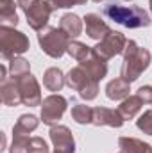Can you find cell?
<instances>
[{"instance_id": "cell-34", "label": "cell", "mask_w": 152, "mask_h": 153, "mask_svg": "<svg viewBox=\"0 0 152 153\" xmlns=\"http://www.w3.org/2000/svg\"><path fill=\"white\" fill-rule=\"evenodd\" d=\"M93 2H102V0H93Z\"/></svg>"}, {"instance_id": "cell-14", "label": "cell", "mask_w": 152, "mask_h": 153, "mask_svg": "<svg viewBox=\"0 0 152 153\" xmlns=\"http://www.w3.org/2000/svg\"><path fill=\"white\" fill-rule=\"evenodd\" d=\"M79 66H82L84 71L91 76L93 80H97V82H100L104 76L108 75V61L100 59V57L95 55L93 52H91V55H90L86 61H82Z\"/></svg>"}, {"instance_id": "cell-21", "label": "cell", "mask_w": 152, "mask_h": 153, "mask_svg": "<svg viewBox=\"0 0 152 153\" xmlns=\"http://www.w3.org/2000/svg\"><path fill=\"white\" fill-rule=\"evenodd\" d=\"M141 107H143L141 98L138 94H134V96H127L125 100H122V103L118 105V111H120V114L123 116V119H132L141 111Z\"/></svg>"}, {"instance_id": "cell-24", "label": "cell", "mask_w": 152, "mask_h": 153, "mask_svg": "<svg viewBox=\"0 0 152 153\" xmlns=\"http://www.w3.org/2000/svg\"><path fill=\"white\" fill-rule=\"evenodd\" d=\"M9 71L11 76H20L25 73H31V62L23 57H14L9 61Z\"/></svg>"}, {"instance_id": "cell-1", "label": "cell", "mask_w": 152, "mask_h": 153, "mask_svg": "<svg viewBox=\"0 0 152 153\" xmlns=\"http://www.w3.org/2000/svg\"><path fill=\"white\" fill-rule=\"evenodd\" d=\"M104 16L113 20L114 23L127 27V29H140V27H149L150 25V14L138 5H118V4H108L102 9Z\"/></svg>"}, {"instance_id": "cell-33", "label": "cell", "mask_w": 152, "mask_h": 153, "mask_svg": "<svg viewBox=\"0 0 152 153\" xmlns=\"http://www.w3.org/2000/svg\"><path fill=\"white\" fill-rule=\"evenodd\" d=\"M54 153H65V152H56V150H54Z\"/></svg>"}, {"instance_id": "cell-15", "label": "cell", "mask_w": 152, "mask_h": 153, "mask_svg": "<svg viewBox=\"0 0 152 153\" xmlns=\"http://www.w3.org/2000/svg\"><path fill=\"white\" fill-rule=\"evenodd\" d=\"M129 91H131V82H127L125 78H113L108 85H106V96L109 98V100H114V102H118V100H125L127 96H131L129 94Z\"/></svg>"}, {"instance_id": "cell-16", "label": "cell", "mask_w": 152, "mask_h": 153, "mask_svg": "<svg viewBox=\"0 0 152 153\" xmlns=\"http://www.w3.org/2000/svg\"><path fill=\"white\" fill-rule=\"evenodd\" d=\"M14 0H0V27H16L18 25V14H16Z\"/></svg>"}, {"instance_id": "cell-11", "label": "cell", "mask_w": 152, "mask_h": 153, "mask_svg": "<svg viewBox=\"0 0 152 153\" xmlns=\"http://www.w3.org/2000/svg\"><path fill=\"white\" fill-rule=\"evenodd\" d=\"M123 116L120 114L118 109H109V107H95L93 109V125L95 126H113L120 128L123 125Z\"/></svg>"}, {"instance_id": "cell-31", "label": "cell", "mask_w": 152, "mask_h": 153, "mask_svg": "<svg viewBox=\"0 0 152 153\" xmlns=\"http://www.w3.org/2000/svg\"><path fill=\"white\" fill-rule=\"evenodd\" d=\"M29 2H31V0H16V4H18L20 7H23V5H25V4H29Z\"/></svg>"}, {"instance_id": "cell-27", "label": "cell", "mask_w": 152, "mask_h": 153, "mask_svg": "<svg viewBox=\"0 0 152 153\" xmlns=\"http://www.w3.org/2000/svg\"><path fill=\"white\" fill-rule=\"evenodd\" d=\"M27 148H29V153H48V146H47L45 139H41V137H31Z\"/></svg>"}, {"instance_id": "cell-13", "label": "cell", "mask_w": 152, "mask_h": 153, "mask_svg": "<svg viewBox=\"0 0 152 153\" xmlns=\"http://www.w3.org/2000/svg\"><path fill=\"white\" fill-rule=\"evenodd\" d=\"M84 25H86V34L91 39H97V41L104 39V36L111 30V29L108 27V23H106V22L100 18V14H97V13L86 14V16H84Z\"/></svg>"}, {"instance_id": "cell-2", "label": "cell", "mask_w": 152, "mask_h": 153, "mask_svg": "<svg viewBox=\"0 0 152 153\" xmlns=\"http://www.w3.org/2000/svg\"><path fill=\"white\" fill-rule=\"evenodd\" d=\"M152 55L147 48L138 46L136 41L129 39L123 50V62H122V78L127 82L138 80L140 75L150 66Z\"/></svg>"}, {"instance_id": "cell-29", "label": "cell", "mask_w": 152, "mask_h": 153, "mask_svg": "<svg viewBox=\"0 0 152 153\" xmlns=\"http://www.w3.org/2000/svg\"><path fill=\"white\" fill-rule=\"evenodd\" d=\"M143 103H152V85H141L136 93Z\"/></svg>"}, {"instance_id": "cell-19", "label": "cell", "mask_w": 152, "mask_h": 153, "mask_svg": "<svg viewBox=\"0 0 152 153\" xmlns=\"http://www.w3.org/2000/svg\"><path fill=\"white\" fill-rule=\"evenodd\" d=\"M59 29H63V30L70 36V39L77 38V36H81V32H82V20H81L77 14H74V13H66V14L61 16Z\"/></svg>"}, {"instance_id": "cell-22", "label": "cell", "mask_w": 152, "mask_h": 153, "mask_svg": "<svg viewBox=\"0 0 152 153\" xmlns=\"http://www.w3.org/2000/svg\"><path fill=\"white\" fill-rule=\"evenodd\" d=\"M72 119L79 125H88L93 121V109L90 105H84V103L74 105L72 107Z\"/></svg>"}, {"instance_id": "cell-23", "label": "cell", "mask_w": 152, "mask_h": 153, "mask_svg": "<svg viewBox=\"0 0 152 153\" xmlns=\"http://www.w3.org/2000/svg\"><path fill=\"white\" fill-rule=\"evenodd\" d=\"M66 53H70L74 59H77L79 62H82V61H86L91 55V46H88V45H84L81 41H70Z\"/></svg>"}, {"instance_id": "cell-10", "label": "cell", "mask_w": 152, "mask_h": 153, "mask_svg": "<svg viewBox=\"0 0 152 153\" xmlns=\"http://www.w3.org/2000/svg\"><path fill=\"white\" fill-rule=\"evenodd\" d=\"M48 135H50V141H52L56 152L75 153V141H74V135H72L68 126L54 125V126H50Z\"/></svg>"}, {"instance_id": "cell-32", "label": "cell", "mask_w": 152, "mask_h": 153, "mask_svg": "<svg viewBox=\"0 0 152 153\" xmlns=\"http://www.w3.org/2000/svg\"><path fill=\"white\" fill-rule=\"evenodd\" d=\"M149 2H150V14H152V0H149Z\"/></svg>"}, {"instance_id": "cell-12", "label": "cell", "mask_w": 152, "mask_h": 153, "mask_svg": "<svg viewBox=\"0 0 152 153\" xmlns=\"http://www.w3.org/2000/svg\"><path fill=\"white\" fill-rule=\"evenodd\" d=\"M0 100L7 107H16L22 103V94H20V89L13 76L0 82Z\"/></svg>"}, {"instance_id": "cell-30", "label": "cell", "mask_w": 152, "mask_h": 153, "mask_svg": "<svg viewBox=\"0 0 152 153\" xmlns=\"http://www.w3.org/2000/svg\"><path fill=\"white\" fill-rule=\"evenodd\" d=\"M5 78H9V76H7V68L2 64V66H0V82L5 80Z\"/></svg>"}, {"instance_id": "cell-25", "label": "cell", "mask_w": 152, "mask_h": 153, "mask_svg": "<svg viewBox=\"0 0 152 153\" xmlns=\"http://www.w3.org/2000/svg\"><path fill=\"white\" fill-rule=\"evenodd\" d=\"M29 135H13V144L9 153H29Z\"/></svg>"}, {"instance_id": "cell-18", "label": "cell", "mask_w": 152, "mask_h": 153, "mask_svg": "<svg viewBox=\"0 0 152 153\" xmlns=\"http://www.w3.org/2000/svg\"><path fill=\"white\" fill-rule=\"evenodd\" d=\"M65 84H66V76L63 75V71L59 68H48L43 73V85L52 93L61 91Z\"/></svg>"}, {"instance_id": "cell-6", "label": "cell", "mask_w": 152, "mask_h": 153, "mask_svg": "<svg viewBox=\"0 0 152 153\" xmlns=\"http://www.w3.org/2000/svg\"><path fill=\"white\" fill-rule=\"evenodd\" d=\"M27 23L32 30H43L50 20V14L54 11V7L47 2V0H31L29 4H25L23 7Z\"/></svg>"}, {"instance_id": "cell-17", "label": "cell", "mask_w": 152, "mask_h": 153, "mask_svg": "<svg viewBox=\"0 0 152 153\" xmlns=\"http://www.w3.org/2000/svg\"><path fill=\"white\" fill-rule=\"evenodd\" d=\"M118 146L122 153H152V146L136 137H120Z\"/></svg>"}, {"instance_id": "cell-9", "label": "cell", "mask_w": 152, "mask_h": 153, "mask_svg": "<svg viewBox=\"0 0 152 153\" xmlns=\"http://www.w3.org/2000/svg\"><path fill=\"white\" fill-rule=\"evenodd\" d=\"M16 80V85L20 89V94H22V105H27V107H36L41 105V89H39V84L36 80V76L32 73H25V75L20 76H13Z\"/></svg>"}, {"instance_id": "cell-4", "label": "cell", "mask_w": 152, "mask_h": 153, "mask_svg": "<svg viewBox=\"0 0 152 153\" xmlns=\"http://www.w3.org/2000/svg\"><path fill=\"white\" fill-rule=\"evenodd\" d=\"M31 48L29 38L13 29V27H0V53L4 59L11 61L14 57H20Z\"/></svg>"}, {"instance_id": "cell-36", "label": "cell", "mask_w": 152, "mask_h": 153, "mask_svg": "<svg viewBox=\"0 0 152 153\" xmlns=\"http://www.w3.org/2000/svg\"><path fill=\"white\" fill-rule=\"evenodd\" d=\"M120 153H122V152H120Z\"/></svg>"}, {"instance_id": "cell-20", "label": "cell", "mask_w": 152, "mask_h": 153, "mask_svg": "<svg viewBox=\"0 0 152 153\" xmlns=\"http://www.w3.org/2000/svg\"><path fill=\"white\" fill-rule=\"evenodd\" d=\"M39 125V119L34 114H22L18 117L16 125L13 126V135H29L34 132Z\"/></svg>"}, {"instance_id": "cell-8", "label": "cell", "mask_w": 152, "mask_h": 153, "mask_svg": "<svg viewBox=\"0 0 152 153\" xmlns=\"http://www.w3.org/2000/svg\"><path fill=\"white\" fill-rule=\"evenodd\" d=\"M66 109H68V100L65 96L54 93V94L43 98V102H41V121L48 126H54L63 117Z\"/></svg>"}, {"instance_id": "cell-26", "label": "cell", "mask_w": 152, "mask_h": 153, "mask_svg": "<svg viewBox=\"0 0 152 153\" xmlns=\"http://www.w3.org/2000/svg\"><path fill=\"white\" fill-rule=\"evenodd\" d=\"M136 126H138V128H140L143 134L152 135V109L145 111L143 114L136 119Z\"/></svg>"}, {"instance_id": "cell-5", "label": "cell", "mask_w": 152, "mask_h": 153, "mask_svg": "<svg viewBox=\"0 0 152 153\" xmlns=\"http://www.w3.org/2000/svg\"><path fill=\"white\" fill-rule=\"evenodd\" d=\"M66 85L79 93V96L86 102L95 100L99 94V82L84 71L82 66H75L66 73Z\"/></svg>"}, {"instance_id": "cell-28", "label": "cell", "mask_w": 152, "mask_h": 153, "mask_svg": "<svg viewBox=\"0 0 152 153\" xmlns=\"http://www.w3.org/2000/svg\"><path fill=\"white\" fill-rule=\"evenodd\" d=\"M47 2L54 9H68V7H74V5H82L88 0H47Z\"/></svg>"}, {"instance_id": "cell-35", "label": "cell", "mask_w": 152, "mask_h": 153, "mask_svg": "<svg viewBox=\"0 0 152 153\" xmlns=\"http://www.w3.org/2000/svg\"><path fill=\"white\" fill-rule=\"evenodd\" d=\"M127 2H129V0H127Z\"/></svg>"}, {"instance_id": "cell-7", "label": "cell", "mask_w": 152, "mask_h": 153, "mask_svg": "<svg viewBox=\"0 0 152 153\" xmlns=\"http://www.w3.org/2000/svg\"><path fill=\"white\" fill-rule=\"evenodd\" d=\"M125 45H127V39H125V36H123L122 32H118V30H109V32L104 36V39L99 41L97 46H91V52H93L95 55H99L100 59L109 61V59H113L114 55L123 53Z\"/></svg>"}, {"instance_id": "cell-3", "label": "cell", "mask_w": 152, "mask_h": 153, "mask_svg": "<svg viewBox=\"0 0 152 153\" xmlns=\"http://www.w3.org/2000/svg\"><path fill=\"white\" fill-rule=\"evenodd\" d=\"M70 41H72L70 36L63 29H57V27H45L38 34V43L41 50L52 59L63 57L68 50Z\"/></svg>"}]
</instances>
